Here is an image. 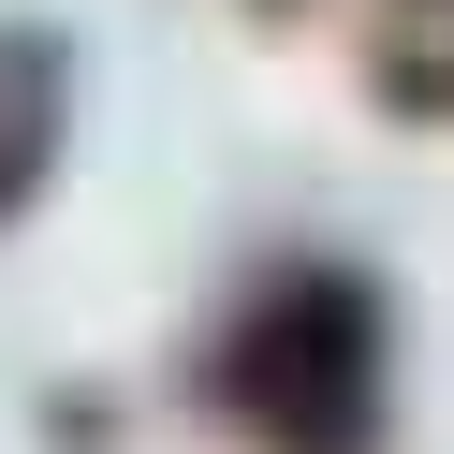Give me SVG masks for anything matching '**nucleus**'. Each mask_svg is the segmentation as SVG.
<instances>
[{
	"mask_svg": "<svg viewBox=\"0 0 454 454\" xmlns=\"http://www.w3.org/2000/svg\"><path fill=\"white\" fill-rule=\"evenodd\" d=\"M381 103H395V118H454V44H395V59H381Z\"/></svg>",
	"mask_w": 454,
	"mask_h": 454,
	"instance_id": "obj_3",
	"label": "nucleus"
},
{
	"mask_svg": "<svg viewBox=\"0 0 454 454\" xmlns=\"http://www.w3.org/2000/svg\"><path fill=\"white\" fill-rule=\"evenodd\" d=\"M59 147H74V44L44 30V15H15V30H0V235L44 206Z\"/></svg>",
	"mask_w": 454,
	"mask_h": 454,
	"instance_id": "obj_2",
	"label": "nucleus"
},
{
	"mask_svg": "<svg viewBox=\"0 0 454 454\" xmlns=\"http://www.w3.org/2000/svg\"><path fill=\"white\" fill-rule=\"evenodd\" d=\"M249 15H308V0H249Z\"/></svg>",
	"mask_w": 454,
	"mask_h": 454,
	"instance_id": "obj_4",
	"label": "nucleus"
},
{
	"mask_svg": "<svg viewBox=\"0 0 454 454\" xmlns=\"http://www.w3.org/2000/svg\"><path fill=\"white\" fill-rule=\"evenodd\" d=\"M206 425H235L249 454H381L395 440V308L366 264H264L220 308L206 366H191Z\"/></svg>",
	"mask_w": 454,
	"mask_h": 454,
	"instance_id": "obj_1",
	"label": "nucleus"
},
{
	"mask_svg": "<svg viewBox=\"0 0 454 454\" xmlns=\"http://www.w3.org/2000/svg\"><path fill=\"white\" fill-rule=\"evenodd\" d=\"M425 15H440V0H425Z\"/></svg>",
	"mask_w": 454,
	"mask_h": 454,
	"instance_id": "obj_5",
	"label": "nucleus"
}]
</instances>
